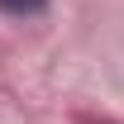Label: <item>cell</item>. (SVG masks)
<instances>
[{"label":"cell","instance_id":"obj_1","mask_svg":"<svg viewBox=\"0 0 124 124\" xmlns=\"http://www.w3.org/2000/svg\"><path fill=\"white\" fill-rule=\"evenodd\" d=\"M48 10V0H0V15H10V19H38Z\"/></svg>","mask_w":124,"mask_h":124}]
</instances>
